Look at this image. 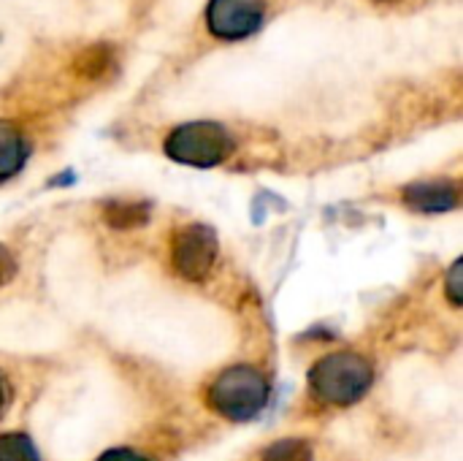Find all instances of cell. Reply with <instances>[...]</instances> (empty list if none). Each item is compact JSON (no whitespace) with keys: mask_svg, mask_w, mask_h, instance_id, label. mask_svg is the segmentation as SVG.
<instances>
[{"mask_svg":"<svg viewBox=\"0 0 463 461\" xmlns=\"http://www.w3.org/2000/svg\"><path fill=\"white\" fill-rule=\"evenodd\" d=\"M374 383L372 364L350 351L323 356L309 372V389L315 399L331 408H350L361 402Z\"/></svg>","mask_w":463,"mask_h":461,"instance_id":"1","label":"cell"},{"mask_svg":"<svg viewBox=\"0 0 463 461\" xmlns=\"http://www.w3.org/2000/svg\"><path fill=\"white\" fill-rule=\"evenodd\" d=\"M269 380L255 367L239 364L214 378L209 386V408L228 421H252L269 405Z\"/></svg>","mask_w":463,"mask_h":461,"instance_id":"2","label":"cell"},{"mask_svg":"<svg viewBox=\"0 0 463 461\" xmlns=\"http://www.w3.org/2000/svg\"><path fill=\"white\" fill-rule=\"evenodd\" d=\"M233 149H236L233 133L225 125L209 120L184 122L174 128L165 139V155L193 168H214L222 160H228Z\"/></svg>","mask_w":463,"mask_h":461,"instance_id":"3","label":"cell"},{"mask_svg":"<svg viewBox=\"0 0 463 461\" xmlns=\"http://www.w3.org/2000/svg\"><path fill=\"white\" fill-rule=\"evenodd\" d=\"M217 261V234L209 226L193 223L174 234L171 242V264L182 280L203 283Z\"/></svg>","mask_w":463,"mask_h":461,"instance_id":"4","label":"cell"},{"mask_svg":"<svg viewBox=\"0 0 463 461\" xmlns=\"http://www.w3.org/2000/svg\"><path fill=\"white\" fill-rule=\"evenodd\" d=\"M266 16L263 0H209L206 27L214 38L241 41L252 35Z\"/></svg>","mask_w":463,"mask_h":461,"instance_id":"5","label":"cell"},{"mask_svg":"<svg viewBox=\"0 0 463 461\" xmlns=\"http://www.w3.org/2000/svg\"><path fill=\"white\" fill-rule=\"evenodd\" d=\"M404 204L412 212H423V215L450 212V209L458 206V187L450 179L412 182L410 187H404Z\"/></svg>","mask_w":463,"mask_h":461,"instance_id":"6","label":"cell"},{"mask_svg":"<svg viewBox=\"0 0 463 461\" xmlns=\"http://www.w3.org/2000/svg\"><path fill=\"white\" fill-rule=\"evenodd\" d=\"M27 155H30V144L24 133L14 122L0 120V185L14 179L24 168Z\"/></svg>","mask_w":463,"mask_h":461,"instance_id":"7","label":"cell"},{"mask_svg":"<svg viewBox=\"0 0 463 461\" xmlns=\"http://www.w3.org/2000/svg\"><path fill=\"white\" fill-rule=\"evenodd\" d=\"M103 220L111 228H136L149 220V206L136 201H111L103 209Z\"/></svg>","mask_w":463,"mask_h":461,"instance_id":"8","label":"cell"},{"mask_svg":"<svg viewBox=\"0 0 463 461\" xmlns=\"http://www.w3.org/2000/svg\"><path fill=\"white\" fill-rule=\"evenodd\" d=\"M111 62H114V52L106 43H95L76 57V71L84 79H100L103 73H109Z\"/></svg>","mask_w":463,"mask_h":461,"instance_id":"9","label":"cell"},{"mask_svg":"<svg viewBox=\"0 0 463 461\" xmlns=\"http://www.w3.org/2000/svg\"><path fill=\"white\" fill-rule=\"evenodd\" d=\"M260 461H315V451L301 437H285L269 446Z\"/></svg>","mask_w":463,"mask_h":461,"instance_id":"10","label":"cell"},{"mask_svg":"<svg viewBox=\"0 0 463 461\" xmlns=\"http://www.w3.org/2000/svg\"><path fill=\"white\" fill-rule=\"evenodd\" d=\"M0 461H41L35 443L22 432L0 435Z\"/></svg>","mask_w":463,"mask_h":461,"instance_id":"11","label":"cell"},{"mask_svg":"<svg viewBox=\"0 0 463 461\" xmlns=\"http://www.w3.org/2000/svg\"><path fill=\"white\" fill-rule=\"evenodd\" d=\"M463 261L458 258L453 266H450V272H448V285H445V293H448V302L453 304V307H461L463 304Z\"/></svg>","mask_w":463,"mask_h":461,"instance_id":"12","label":"cell"},{"mask_svg":"<svg viewBox=\"0 0 463 461\" xmlns=\"http://www.w3.org/2000/svg\"><path fill=\"white\" fill-rule=\"evenodd\" d=\"M14 277H16V255L5 245H0V288L8 285Z\"/></svg>","mask_w":463,"mask_h":461,"instance_id":"13","label":"cell"},{"mask_svg":"<svg viewBox=\"0 0 463 461\" xmlns=\"http://www.w3.org/2000/svg\"><path fill=\"white\" fill-rule=\"evenodd\" d=\"M95 461H152V459H146V456H141V454H136V451H130V448H114V451L100 454Z\"/></svg>","mask_w":463,"mask_h":461,"instance_id":"14","label":"cell"},{"mask_svg":"<svg viewBox=\"0 0 463 461\" xmlns=\"http://www.w3.org/2000/svg\"><path fill=\"white\" fill-rule=\"evenodd\" d=\"M5 405H8V386H5V380H3V375H0V416H3V410H5Z\"/></svg>","mask_w":463,"mask_h":461,"instance_id":"15","label":"cell"},{"mask_svg":"<svg viewBox=\"0 0 463 461\" xmlns=\"http://www.w3.org/2000/svg\"><path fill=\"white\" fill-rule=\"evenodd\" d=\"M377 3H396V0H377Z\"/></svg>","mask_w":463,"mask_h":461,"instance_id":"16","label":"cell"}]
</instances>
